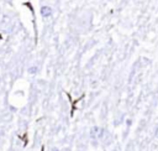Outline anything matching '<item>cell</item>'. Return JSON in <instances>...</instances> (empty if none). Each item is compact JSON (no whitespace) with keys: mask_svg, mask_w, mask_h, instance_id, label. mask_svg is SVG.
<instances>
[{"mask_svg":"<svg viewBox=\"0 0 158 151\" xmlns=\"http://www.w3.org/2000/svg\"><path fill=\"white\" fill-rule=\"evenodd\" d=\"M104 135V129L100 126H93L90 129V137L91 139H100Z\"/></svg>","mask_w":158,"mask_h":151,"instance_id":"1","label":"cell"},{"mask_svg":"<svg viewBox=\"0 0 158 151\" xmlns=\"http://www.w3.org/2000/svg\"><path fill=\"white\" fill-rule=\"evenodd\" d=\"M41 15L43 17H49L52 15V9L49 6H42L41 7Z\"/></svg>","mask_w":158,"mask_h":151,"instance_id":"2","label":"cell"},{"mask_svg":"<svg viewBox=\"0 0 158 151\" xmlns=\"http://www.w3.org/2000/svg\"><path fill=\"white\" fill-rule=\"evenodd\" d=\"M28 72H30V73H36V72H37V67H30Z\"/></svg>","mask_w":158,"mask_h":151,"instance_id":"3","label":"cell"},{"mask_svg":"<svg viewBox=\"0 0 158 151\" xmlns=\"http://www.w3.org/2000/svg\"><path fill=\"white\" fill-rule=\"evenodd\" d=\"M156 137L158 139V129H157V131H156Z\"/></svg>","mask_w":158,"mask_h":151,"instance_id":"4","label":"cell"}]
</instances>
